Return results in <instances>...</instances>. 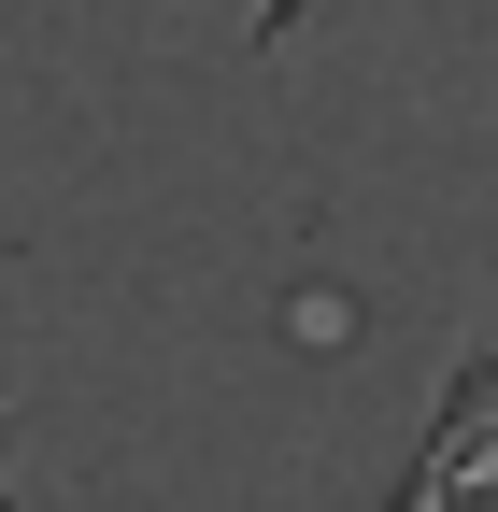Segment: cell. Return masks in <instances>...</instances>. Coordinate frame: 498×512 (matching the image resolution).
Here are the masks:
<instances>
[{
  "label": "cell",
  "mask_w": 498,
  "mask_h": 512,
  "mask_svg": "<svg viewBox=\"0 0 498 512\" xmlns=\"http://www.w3.org/2000/svg\"><path fill=\"white\" fill-rule=\"evenodd\" d=\"M0 512H15V470H0Z\"/></svg>",
  "instance_id": "2"
},
{
  "label": "cell",
  "mask_w": 498,
  "mask_h": 512,
  "mask_svg": "<svg viewBox=\"0 0 498 512\" xmlns=\"http://www.w3.org/2000/svg\"><path fill=\"white\" fill-rule=\"evenodd\" d=\"M385 512H498V342H470L442 370V399H427V441Z\"/></svg>",
  "instance_id": "1"
}]
</instances>
